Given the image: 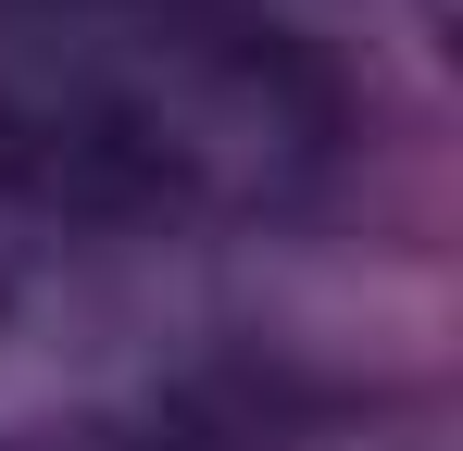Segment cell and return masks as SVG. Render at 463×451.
<instances>
[{
    "label": "cell",
    "instance_id": "obj_1",
    "mask_svg": "<svg viewBox=\"0 0 463 451\" xmlns=\"http://www.w3.org/2000/svg\"><path fill=\"white\" fill-rule=\"evenodd\" d=\"M0 150L175 238H263L351 163V88L263 0H0Z\"/></svg>",
    "mask_w": 463,
    "mask_h": 451
},
{
    "label": "cell",
    "instance_id": "obj_2",
    "mask_svg": "<svg viewBox=\"0 0 463 451\" xmlns=\"http://www.w3.org/2000/svg\"><path fill=\"white\" fill-rule=\"evenodd\" d=\"M238 376L213 238L0 150V451H188Z\"/></svg>",
    "mask_w": 463,
    "mask_h": 451
}]
</instances>
